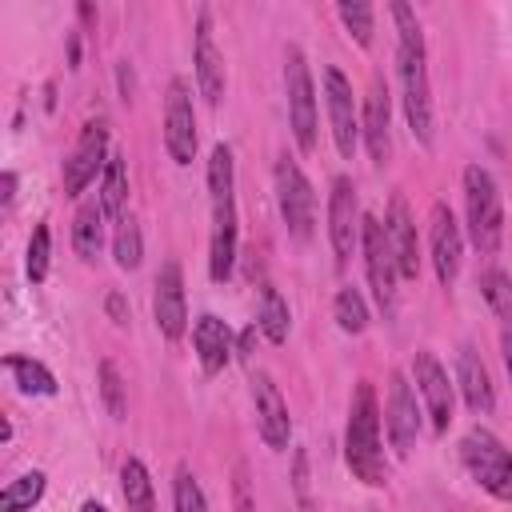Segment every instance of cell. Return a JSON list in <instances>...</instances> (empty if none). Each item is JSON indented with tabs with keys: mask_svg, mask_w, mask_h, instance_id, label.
<instances>
[{
	"mask_svg": "<svg viewBox=\"0 0 512 512\" xmlns=\"http://www.w3.org/2000/svg\"><path fill=\"white\" fill-rule=\"evenodd\" d=\"M396 20V68L404 88V116L420 144H432V92H428V64H424V32L416 12L404 0H392Z\"/></svg>",
	"mask_w": 512,
	"mask_h": 512,
	"instance_id": "1",
	"label": "cell"
},
{
	"mask_svg": "<svg viewBox=\"0 0 512 512\" xmlns=\"http://www.w3.org/2000/svg\"><path fill=\"white\" fill-rule=\"evenodd\" d=\"M208 192H212V252L208 272L216 284L232 276L236 264V196H232V148L216 144L208 156Z\"/></svg>",
	"mask_w": 512,
	"mask_h": 512,
	"instance_id": "2",
	"label": "cell"
},
{
	"mask_svg": "<svg viewBox=\"0 0 512 512\" xmlns=\"http://www.w3.org/2000/svg\"><path fill=\"white\" fill-rule=\"evenodd\" d=\"M344 460L356 480L380 488L388 480L384 468V448H380V408H376V388L368 380L356 384L352 408H348V432H344Z\"/></svg>",
	"mask_w": 512,
	"mask_h": 512,
	"instance_id": "3",
	"label": "cell"
},
{
	"mask_svg": "<svg viewBox=\"0 0 512 512\" xmlns=\"http://www.w3.org/2000/svg\"><path fill=\"white\" fill-rule=\"evenodd\" d=\"M464 212H468V236L480 256H492L504 240V204L500 188L488 168L468 164L464 168Z\"/></svg>",
	"mask_w": 512,
	"mask_h": 512,
	"instance_id": "4",
	"label": "cell"
},
{
	"mask_svg": "<svg viewBox=\"0 0 512 512\" xmlns=\"http://www.w3.org/2000/svg\"><path fill=\"white\" fill-rule=\"evenodd\" d=\"M460 460L468 468V476L496 500H512V452L488 432V428H472L460 440Z\"/></svg>",
	"mask_w": 512,
	"mask_h": 512,
	"instance_id": "5",
	"label": "cell"
},
{
	"mask_svg": "<svg viewBox=\"0 0 512 512\" xmlns=\"http://www.w3.org/2000/svg\"><path fill=\"white\" fill-rule=\"evenodd\" d=\"M284 92H288V120H292V136L304 152L316 148V92H312V72L304 52L292 44L284 52Z\"/></svg>",
	"mask_w": 512,
	"mask_h": 512,
	"instance_id": "6",
	"label": "cell"
},
{
	"mask_svg": "<svg viewBox=\"0 0 512 512\" xmlns=\"http://www.w3.org/2000/svg\"><path fill=\"white\" fill-rule=\"evenodd\" d=\"M276 204H280V220H284L288 236L308 240L312 224H316V192H312L308 176L300 172V164L288 156L276 164Z\"/></svg>",
	"mask_w": 512,
	"mask_h": 512,
	"instance_id": "7",
	"label": "cell"
},
{
	"mask_svg": "<svg viewBox=\"0 0 512 512\" xmlns=\"http://www.w3.org/2000/svg\"><path fill=\"white\" fill-rule=\"evenodd\" d=\"M108 156H112V152H108V124H104V120H88V124L80 128V136H76L68 160H64V192H68V196H80V192L96 180V172H104Z\"/></svg>",
	"mask_w": 512,
	"mask_h": 512,
	"instance_id": "8",
	"label": "cell"
},
{
	"mask_svg": "<svg viewBox=\"0 0 512 512\" xmlns=\"http://www.w3.org/2000/svg\"><path fill=\"white\" fill-rule=\"evenodd\" d=\"M360 248H364V268H368V284L376 292V304L388 312L396 304V256H392V244L384 236V224L376 216H364L360 224Z\"/></svg>",
	"mask_w": 512,
	"mask_h": 512,
	"instance_id": "9",
	"label": "cell"
},
{
	"mask_svg": "<svg viewBox=\"0 0 512 512\" xmlns=\"http://www.w3.org/2000/svg\"><path fill=\"white\" fill-rule=\"evenodd\" d=\"M360 204H356V188L348 176H336L332 180V192H328V240H332V252H336V264L344 268L348 256L356 252L360 244Z\"/></svg>",
	"mask_w": 512,
	"mask_h": 512,
	"instance_id": "10",
	"label": "cell"
},
{
	"mask_svg": "<svg viewBox=\"0 0 512 512\" xmlns=\"http://www.w3.org/2000/svg\"><path fill=\"white\" fill-rule=\"evenodd\" d=\"M164 148L176 164H192L196 156V112H192L188 84L180 76L168 84V96H164Z\"/></svg>",
	"mask_w": 512,
	"mask_h": 512,
	"instance_id": "11",
	"label": "cell"
},
{
	"mask_svg": "<svg viewBox=\"0 0 512 512\" xmlns=\"http://www.w3.org/2000/svg\"><path fill=\"white\" fill-rule=\"evenodd\" d=\"M324 104H328V124H332L336 152L344 160H352L356 136H360V120H356V104H352V84H348V76L340 68H324Z\"/></svg>",
	"mask_w": 512,
	"mask_h": 512,
	"instance_id": "12",
	"label": "cell"
},
{
	"mask_svg": "<svg viewBox=\"0 0 512 512\" xmlns=\"http://www.w3.org/2000/svg\"><path fill=\"white\" fill-rule=\"evenodd\" d=\"M152 312H156V328L168 340H180L188 328V304H184V272L180 260H164L156 272V292H152Z\"/></svg>",
	"mask_w": 512,
	"mask_h": 512,
	"instance_id": "13",
	"label": "cell"
},
{
	"mask_svg": "<svg viewBox=\"0 0 512 512\" xmlns=\"http://www.w3.org/2000/svg\"><path fill=\"white\" fill-rule=\"evenodd\" d=\"M252 404H256V432H260V440L272 452H284L288 436H292V420H288V404H284V396H280V388L272 384L268 372L252 376Z\"/></svg>",
	"mask_w": 512,
	"mask_h": 512,
	"instance_id": "14",
	"label": "cell"
},
{
	"mask_svg": "<svg viewBox=\"0 0 512 512\" xmlns=\"http://www.w3.org/2000/svg\"><path fill=\"white\" fill-rule=\"evenodd\" d=\"M384 428H388V440H392L396 456H408V452L416 448V436H420V412H416V396H412L404 372H392V376H388Z\"/></svg>",
	"mask_w": 512,
	"mask_h": 512,
	"instance_id": "15",
	"label": "cell"
},
{
	"mask_svg": "<svg viewBox=\"0 0 512 512\" xmlns=\"http://www.w3.org/2000/svg\"><path fill=\"white\" fill-rule=\"evenodd\" d=\"M428 244H432L436 280H440L444 288H452L456 276H460V248H464V240H460V224H456V216H452L448 204H432V216H428Z\"/></svg>",
	"mask_w": 512,
	"mask_h": 512,
	"instance_id": "16",
	"label": "cell"
},
{
	"mask_svg": "<svg viewBox=\"0 0 512 512\" xmlns=\"http://www.w3.org/2000/svg\"><path fill=\"white\" fill-rule=\"evenodd\" d=\"M412 376H416V388L428 404V416H432V428L436 432H448L452 424V384H448V372L444 364L424 348L412 356Z\"/></svg>",
	"mask_w": 512,
	"mask_h": 512,
	"instance_id": "17",
	"label": "cell"
},
{
	"mask_svg": "<svg viewBox=\"0 0 512 512\" xmlns=\"http://www.w3.org/2000/svg\"><path fill=\"white\" fill-rule=\"evenodd\" d=\"M384 236L392 244V256H396L400 276L404 280H416L420 276V240H416V220H412L404 196H392L388 216H384Z\"/></svg>",
	"mask_w": 512,
	"mask_h": 512,
	"instance_id": "18",
	"label": "cell"
},
{
	"mask_svg": "<svg viewBox=\"0 0 512 512\" xmlns=\"http://www.w3.org/2000/svg\"><path fill=\"white\" fill-rule=\"evenodd\" d=\"M388 120H392V112H388V88H384V80H380V76H372L368 96H364V120H360V132H364L368 156H372L376 164H384V160H388V152H392Z\"/></svg>",
	"mask_w": 512,
	"mask_h": 512,
	"instance_id": "19",
	"label": "cell"
},
{
	"mask_svg": "<svg viewBox=\"0 0 512 512\" xmlns=\"http://www.w3.org/2000/svg\"><path fill=\"white\" fill-rule=\"evenodd\" d=\"M196 84H200V96L216 108L220 96H224V56L216 52L212 44V20L208 12H200V24H196Z\"/></svg>",
	"mask_w": 512,
	"mask_h": 512,
	"instance_id": "20",
	"label": "cell"
},
{
	"mask_svg": "<svg viewBox=\"0 0 512 512\" xmlns=\"http://www.w3.org/2000/svg\"><path fill=\"white\" fill-rule=\"evenodd\" d=\"M192 344H196L200 368H204L208 376H216V372L232 360V332H228V324H224L220 316H212V312H204V316L196 320V328H192Z\"/></svg>",
	"mask_w": 512,
	"mask_h": 512,
	"instance_id": "21",
	"label": "cell"
},
{
	"mask_svg": "<svg viewBox=\"0 0 512 512\" xmlns=\"http://www.w3.org/2000/svg\"><path fill=\"white\" fill-rule=\"evenodd\" d=\"M456 384L464 392V404L476 412V416H488L492 404H496V392H492V380H488V368L480 364V356L472 348H460L456 356Z\"/></svg>",
	"mask_w": 512,
	"mask_h": 512,
	"instance_id": "22",
	"label": "cell"
},
{
	"mask_svg": "<svg viewBox=\"0 0 512 512\" xmlns=\"http://www.w3.org/2000/svg\"><path fill=\"white\" fill-rule=\"evenodd\" d=\"M100 244H104V208H100V200H88L72 216V248L80 260H96Z\"/></svg>",
	"mask_w": 512,
	"mask_h": 512,
	"instance_id": "23",
	"label": "cell"
},
{
	"mask_svg": "<svg viewBox=\"0 0 512 512\" xmlns=\"http://www.w3.org/2000/svg\"><path fill=\"white\" fill-rule=\"evenodd\" d=\"M124 204H128V168H124V156L112 152L104 172H100V208H104V216L124 220L128 216Z\"/></svg>",
	"mask_w": 512,
	"mask_h": 512,
	"instance_id": "24",
	"label": "cell"
},
{
	"mask_svg": "<svg viewBox=\"0 0 512 512\" xmlns=\"http://www.w3.org/2000/svg\"><path fill=\"white\" fill-rule=\"evenodd\" d=\"M256 324H260V332H264L272 344H284V340H288L292 316H288L284 296H280L272 284H260V316H256Z\"/></svg>",
	"mask_w": 512,
	"mask_h": 512,
	"instance_id": "25",
	"label": "cell"
},
{
	"mask_svg": "<svg viewBox=\"0 0 512 512\" xmlns=\"http://www.w3.org/2000/svg\"><path fill=\"white\" fill-rule=\"evenodd\" d=\"M4 368L12 372L16 388L28 392V396H56V376L40 364V360H28V356H8Z\"/></svg>",
	"mask_w": 512,
	"mask_h": 512,
	"instance_id": "26",
	"label": "cell"
},
{
	"mask_svg": "<svg viewBox=\"0 0 512 512\" xmlns=\"http://www.w3.org/2000/svg\"><path fill=\"white\" fill-rule=\"evenodd\" d=\"M120 488L128 500V512H156V492H152V476L140 460H124L120 468Z\"/></svg>",
	"mask_w": 512,
	"mask_h": 512,
	"instance_id": "27",
	"label": "cell"
},
{
	"mask_svg": "<svg viewBox=\"0 0 512 512\" xmlns=\"http://www.w3.org/2000/svg\"><path fill=\"white\" fill-rule=\"evenodd\" d=\"M40 496H44V472H24V476H16V480L4 484L0 508L4 512H28Z\"/></svg>",
	"mask_w": 512,
	"mask_h": 512,
	"instance_id": "28",
	"label": "cell"
},
{
	"mask_svg": "<svg viewBox=\"0 0 512 512\" xmlns=\"http://www.w3.org/2000/svg\"><path fill=\"white\" fill-rule=\"evenodd\" d=\"M112 252H116V264L120 268H140V256H144V240H140V224L132 216L116 220V236H112Z\"/></svg>",
	"mask_w": 512,
	"mask_h": 512,
	"instance_id": "29",
	"label": "cell"
},
{
	"mask_svg": "<svg viewBox=\"0 0 512 512\" xmlns=\"http://www.w3.org/2000/svg\"><path fill=\"white\" fill-rule=\"evenodd\" d=\"M332 312H336V324H340L344 332H352V336L368 328V304H364L360 288H340Z\"/></svg>",
	"mask_w": 512,
	"mask_h": 512,
	"instance_id": "30",
	"label": "cell"
},
{
	"mask_svg": "<svg viewBox=\"0 0 512 512\" xmlns=\"http://www.w3.org/2000/svg\"><path fill=\"white\" fill-rule=\"evenodd\" d=\"M336 16L344 20V28L356 36V44L360 48H368L372 44V4H364V0H340L336 4Z\"/></svg>",
	"mask_w": 512,
	"mask_h": 512,
	"instance_id": "31",
	"label": "cell"
},
{
	"mask_svg": "<svg viewBox=\"0 0 512 512\" xmlns=\"http://www.w3.org/2000/svg\"><path fill=\"white\" fill-rule=\"evenodd\" d=\"M100 396H104V408L112 420H124L128 416V396H124V380H120V368L112 360H100Z\"/></svg>",
	"mask_w": 512,
	"mask_h": 512,
	"instance_id": "32",
	"label": "cell"
},
{
	"mask_svg": "<svg viewBox=\"0 0 512 512\" xmlns=\"http://www.w3.org/2000/svg\"><path fill=\"white\" fill-rule=\"evenodd\" d=\"M48 256H52V232H48V224H36L32 240H28V260H24L32 284H40L48 276Z\"/></svg>",
	"mask_w": 512,
	"mask_h": 512,
	"instance_id": "33",
	"label": "cell"
},
{
	"mask_svg": "<svg viewBox=\"0 0 512 512\" xmlns=\"http://www.w3.org/2000/svg\"><path fill=\"white\" fill-rule=\"evenodd\" d=\"M480 292H484V300L492 304V312H500L504 320L512 316V276H504V272H484L480 276Z\"/></svg>",
	"mask_w": 512,
	"mask_h": 512,
	"instance_id": "34",
	"label": "cell"
},
{
	"mask_svg": "<svg viewBox=\"0 0 512 512\" xmlns=\"http://www.w3.org/2000/svg\"><path fill=\"white\" fill-rule=\"evenodd\" d=\"M172 500H176V512H208V500H204V492H200V484L188 468H176Z\"/></svg>",
	"mask_w": 512,
	"mask_h": 512,
	"instance_id": "35",
	"label": "cell"
},
{
	"mask_svg": "<svg viewBox=\"0 0 512 512\" xmlns=\"http://www.w3.org/2000/svg\"><path fill=\"white\" fill-rule=\"evenodd\" d=\"M232 512H256L252 480H248V464L244 460L232 464Z\"/></svg>",
	"mask_w": 512,
	"mask_h": 512,
	"instance_id": "36",
	"label": "cell"
},
{
	"mask_svg": "<svg viewBox=\"0 0 512 512\" xmlns=\"http://www.w3.org/2000/svg\"><path fill=\"white\" fill-rule=\"evenodd\" d=\"M104 308H108V316H112V324H128V300H124V292H108V300H104Z\"/></svg>",
	"mask_w": 512,
	"mask_h": 512,
	"instance_id": "37",
	"label": "cell"
},
{
	"mask_svg": "<svg viewBox=\"0 0 512 512\" xmlns=\"http://www.w3.org/2000/svg\"><path fill=\"white\" fill-rule=\"evenodd\" d=\"M500 352H504V368H508V376H512V316H508L504 328H500Z\"/></svg>",
	"mask_w": 512,
	"mask_h": 512,
	"instance_id": "38",
	"label": "cell"
},
{
	"mask_svg": "<svg viewBox=\"0 0 512 512\" xmlns=\"http://www.w3.org/2000/svg\"><path fill=\"white\" fill-rule=\"evenodd\" d=\"M252 348H256V328H244V332H240V344H236V356H240V360H248V356H252Z\"/></svg>",
	"mask_w": 512,
	"mask_h": 512,
	"instance_id": "39",
	"label": "cell"
},
{
	"mask_svg": "<svg viewBox=\"0 0 512 512\" xmlns=\"http://www.w3.org/2000/svg\"><path fill=\"white\" fill-rule=\"evenodd\" d=\"M304 464H308V460H304V452H300V456H296V488H300V496L308 500V472H304Z\"/></svg>",
	"mask_w": 512,
	"mask_h": 512,
	"instance_id": "40",
	"label": "cell"
},
{
	"mask_svg": "<svg viewBox=\"0 0 512 512\" xmlns=\"http://www.w3.org/2000/svg\"><path fill=\"white\" fill-rule=\"evenodd\" d=\"M0 196H4V204H12V196H16V176L12 172H4V192Z\"/></svg>",
	"mask_w": 512,
	"mask_h": 512,
	"instance_id": "41",
	"label": "cell"
},
{
	"mask_svg": "<svg viewBox=\"0 0 512 512\" xmlns=\"http://www.w3.org/2000/svg\"><path fill=\"white\" fill-rule=\"evenodd\" d=\"M80 512H108L104 504H96V500H88V504H80Z\"/></svg>",
	"mask_w": 512,
	"mask_h": 512,
	"instance_id": "42",
	"label": "cell"
}]
</instances>
